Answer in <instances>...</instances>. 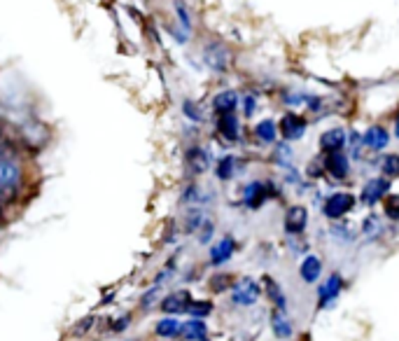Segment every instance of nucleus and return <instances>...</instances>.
I'll list each match as a JSON object with an SVG mask.
<instances>
[{
  "label": "nucleus",
  "instance_id": "nucleus-14",
  "mask_svg": "<svg viewBox=\"0 0 399 341\" xmlns=\"http://www.w3.org/2000/svg\"><path fill=\"white\" fill-rule=\"evenodd\" d=\"M390 140H392V133L388 131V126H383V124H372L365 129V133H362V143H365V148L372 152L385 150L390 145Z\"/></svg>",
  "mask_w": 399,
  "mask_h": 341
},
{
  "label": "nucleus",
  "instance_id": "nucleus-31",
  "mask_svg": "<svg viewBox=\"0 0 399 341\" xmlns=\"http://www.w3.org/2000/svg\"><path fill=\"white\" fill-rule=\"evenodd\" d=\"M304 110L308 115H320L327 110V98L325 96H318V94H308L306 96V103H304Z\"/></svg>",
  "mask_w": 399,
  "mask_h": 341
},
{
  "label": "nucleus",
  "instance_id": "nucleus-4",
  "mask_svg": "<svg viewBox=\"0 0 399 341\" xmlns=\"http://www.w3.org/2000/svg\"><path fill=\"white\" fill-rule=\"evenodd\" d=\"M308 117L297 113V110H285L278 120V131H280V138L287 140V143H297L306 136L308 131Z\"/></svg>",
  "mask_w": 399,
  "mask_h": 341
},
{
  "label": "nucleus",
  "instance_id": "nucleus-7",
  "mask_svg": "<svg viewBox=\"0 0 399 341\" xmlns=\"http://www.w3.org/2000/svg\"><path fill=\"white\" fill-rule=\"evenodd\" d=\"M308 227V208L301 204H295L285 210L283 215V229L287 236H301Z\"/></svg>",
  "mask_w": 399,
  "mask_h": 341
},
{
  "label": "nucleus",
  "instance_id": "nucleus-22",
  "mask_svg": "<svg viewBox=\"0 0 399 341\" xmlns=\"http://www.w3.org/2000/svg\"><path fill=\"white\" fill-rule=\"evenodd\" d=\"M180 334H183L187 341H205V337H208V327H205L203 318H192L180 327Z\"/></svg>",
  "mask_w": 399,
  "mask_h": 341
},
{
  "label": "nucleus",
  "instance_id": "nucleus-36",
  "mask_svg": "<svg viewBox=\"0 0 399 341\" xmlns=\"http://www.w3.org/2000/svg\"><path fill=\"white\" fill-rule=\"evenodd\" d=\"M348 148H350V157H353V160H360L365 143H362V133L355 131V129L353 131H348Z\"/></svg>",
  "mask_w": 399,
  "mask_h": 341
},
{
  "label": "nucleus",
  "instance_id": "nucleus-19",
  "mask_svg": "<svg viewBox=\"0 0 399 341\" xmlns=\"http://www.w3.org/2000/svg\"><path fill=\"white\" fill-rule=\"evenodd\" d=\"M238 170H240V162L236 155H222L215 164V175H217V180H222V182L233 180Z\"/></svg>",
  "mask_w": 399,
  "mask_h": 341
},
{
  "label": "nucleus",
  "instance_id": "nucleus-32",
  "mask_svg": "<svg viewBox=\"0 0 399 341\" xmlns=\"http://www.w3.org/2000/svg\"><path fill=\"white\" fill-rule=\"evenodd\" d=\"M231 285H233V276L231 274H215L213 278H210V290H213L215 295L231 290Z\"/></svg>",
  "mask_w": 399,
  "mask_h": 341
},
{
  "label": "nucleus",
  "instance_id": "nucleus-38",
  "mask_svg": "<svg viewBox=\"0 0 399 341\" xmlns=\"http://www.w3.org/2000/svg\"><path fill=\"white\" fill-rule=\"evenodd\" d=\"M93 322H96V318H93V316H87V318L82 320L80 325H75V330H73V332L78 334V337H84V334L93 327Z\"/></svg>",
  "mask_w": 399,
  "mask_h": 341
},
{
  "label": "nucleus",
  "instance_id": "nucleus-17",
  "mask_svg": "<svg viewBox=\"0 0 399 341\" xmlns=\"http://www.w3.org/2000/svg\"><path fill=\"white\" fill-rule=\"evenodd\" d=\"M233 252H236V241H233L231 236L220 239L217 243H213V248H210V252H208L210 264H213V267H222V264H227L229 260H231Z\"/></svg>",
  "mask_w": 399,
  "mask_h": 341
},
{
  "label": "nucleus",
  "instance_id": "nucleus-15",
  "mask_svg": "<svg viewBox=\"0 0 399 341\" xmlns=\"http://www.w3.org/2000/svg\"><path fill=\"white\" fill-rule=\"evenodd\" d=\"M341 290H343V276L341 274H332L318 290V307L320 309L332 307V304L339 299V295H341Z\"/></svg>",
  "mask_w": 399,
  "mask_h": 341
},
{
  "label": "nucleus",
  "instance_id": "nucleus-26",
  "mask_svg": "<svg viewBox=\"0 0 399 341\" xmlns=\"http://www.w3.org/2000/svg\"><path fill=\"white\" fill-rule=\"evenodd\" d=\"M183 115L190 122H194V124H201V122H205L203 108L194 101V98H185V101H183Z\"/></svg>",
  "mask_w": 399,
  "mask_h": 341
},
{
  "label": "nucleus",
  "instance_id": "nucleus-5",
  "mask_svg": "<svg viewBox=\"0 0 399 341\" xmlns=\"http://www.w3.org/2000/svg\"><path fill=\"white\" fill-rule=\"evenodd\" d=\"M215 133L220 140H225L227 145H236L243 140V122H240L238 113H225L215 115Z\"/></svg>",
  "mask_w": 399,
  "mask_h": 341
},
{
  "label": "nucleus",
  "instance_id": "nucleus-6",
  "mask_svg": "<svg viewBox=\"0 0 399 341\" xmlns=\"http://www.w3.org/2000/svg\"><path fill=\"white\" fill-rule=\"evenodd\" d=\"M357 199L350 192H332L330 197L322 201V215L327 220H341L343 215H348L355 208Z\"/></svg>",
  "mask_w": 399,
  "mask_h": 341
},
{
  "label": "nucleus",
  "instance_id": "nucleus-29",
  "mask_svg": "<svg viewBox=\"0 0 399 341\" xmlns=\"http://www.w3.org/2000/svg\"><path fill=\"white\" fill-rule=\"evenodd\" d=\"M257 105H260V96L255 91H248L240 96V113H243L245 120H252L257 113Z\"/></svg>",
  "mask_w": 399,
  "mask_h": 341
},
{
  "label": "nucleus",
  "instance_id": "nucleus-2",
  "mask_svg": "<svg viewBox=\"0 0 399 341\" xmlns=\"http://www.w3.org/2000/svg\"><path fill=\"white\" fill-rule=\"evenodd\" d=\"M23 180L19 162L12 157H0V204H8L16 197Z\"/></svg>",
  "mask_w": 399,
  "mask_h": 341
},
{
  "label": "nucleus",
  "instance_id": "nucleus-28",
  "mask_svg": "<svg viewBox=\"0 0 399 341\" xmlns=\"http://www.w3.org/2000/svg\"><path fill=\"white\" fill-rule=\"evenodd\" d=\"M306 96L308 94L306 91H299V89H285L283 91V105L287 110H295V108H301L304 103H306Z\"/></svg>",
  "mask_w": 399,
  "mask_h": 341
},
{
  "label": "nucleus",
  "instance_id": "nucleus-20",
  "mask_svg": "<svg viewBox=\"0 0 399 341\" xmlns=\"http://www.w3.org/2000/svg\"><path fill=\"white\" fill-rule=\"evenodd\" d=\"M299 276L304 283H318L322 276V262L318 255H306L299 264Z\"/></svg>",
  "mask_w": 399,
  "mask_h": 341
},
{
  "label": "nucleus",
  "instance_id": "nucleus-39",
  "mask_svg": "<svg viewBox=\"0 0 399 341\" xmlns=\"http://www.w3.org/2000/svg\"><path fill=\"white\" fill-rule=\"evenodd\" d=\"M157 292H159V290H157V287H152V290L148 292V295L143 297V307H145V309H148V307H152V302H155Z\"/></svg>",
  "mask_w": 399,
  "mask_h": 341
},
{
  "label": "nucleus",
  "instance_id": "nucleus-10",
  "mask_svg": "<svg viewBox=\"0 0 399 341\" xmlns=\"http://www.w3.org/2000/svg\"><path fill=\"white\" fill-rule=\"evenodd\" d=\"M318 148L322 155H330V152H339L348 148V129L343 126H330L318 136Z\"/></svg>",
  "mask_w": 399,
  "mask_h": 341
},
{
  "label": "nucleus",
  "instance_id": "nucleus-37",
  "mask_svg": "<svg viewBox=\"0 0 399 341\" xmlns=\"http://www.w3.org/2000/svg\"><path fill=\"white\" fill-rule=\"evenodd\" d=\"M213 234H215V225L210 220H203V225L198 227V241H201V243H208V241L213 239Z\"/></svg>",
  "mask_w": 399,
  "mask_h": 341
},
{
  "label": "nucleus",
  "instance_id": "nucleus-33",
  "mask_svg": "<svg viewBox=\"0 0 399 341\" xmlns=\"http://www.w3.org/2000/svg\"><path fill=\"white\" fill-rule=\"evenodd\" d=\"M383 215L392 222H399V194H388L383 199Z\"/></svg>",
  "mask_w": 399,
  "mask_h": 341
},
{
  "label": "nucleus",
  "instance_id": "nucleus-34",
  "mask_svg": "<svg viewBox=\"0 0 399 341\" xmlns=\"http://www.w3.org/2000/svg\"><path fill=\"white\" fill-rule=\"evenodd\" d=\"M187 314H190L192 318H205V316L213 314V302H203V299L194 302V299H192V304H190V309H187Z\"/></svg>",
  "mask_w": 399,
  "mask_h": 341
},
{
  "label": "nucleus",
  "instance_id": "nucleus-12",
  "mask_svg": "<svg viewBox=\"0 0 399 341\" xmlns=\"http://www.w3.org/2000/svg\"><path fill=\"white\" fill-rule=\"evenodd\" d=\"M185 166L192 175H203L210 168V152L203 145H190L185 150Z\"/></svg>",
  "mask_w": 399,
  "mask_h": 341
},
{
  "label": "nucleus",
  "instance_id": "nucleus-16",
  "mask_svg": "<svg viewBox=\"0 0 399 341\" xmlns=\"http://www.w3.org/2000/svg\"><path fill=\"white\" fill-rule=\"evenodd\" d=\"M252 138L262 145H275L280 138L278 122H275L273 117H264V120H260L255 126H252Z\"/></svg>",
  "mask_w": 399,
  "mask_h": 341
},
{
  "label": "nucleus",
  "instance_id": "nucleus-35",
  "mask_svg": "<svg viewBox=\"0 0 399 341\" xmlns=\"http://www.w3.org/2000/svg\"><path fill=\"white\" fill-rule=\"evenodd\" d=\"M203 213L198 208H192L190 213H187V220H185V232L187 234H194V232H198V227L203 225Z\"/></svg>",
  "mask_w": 399,
  "mask_h": 341
},
{
  "label": "nucleus",
  "instance_id": "nucleus-30",
  "mask_svg": "<svg viewBox=\"0 0 399 341\" xmlns=\"http://www.w3.org/2000/svg\"><path fill=\"white\" fill-rule=\"evenodd\" d=\"M380 232H383V225H380V217L376 213L367 215V220L362 222V234H365L367 239H376L380 236Z\"/></svg>",
  "mask_w": 399,
  "mask_h": 341
},
{
  "label": "nucleus",
  "instance_id": "nucleus-21",
  "mask_svg": "<svg viewBox=\"0 0 399 341\" xmlns=\"http://www.w3.org/2000/svg\"><path fill=\"white\" fill-rule=\"evenodd\" d=\"M264 290H266V297L271 299V304L275 309L287 311V297H285L283 287L278 285V280L271 278V276H264Z\"/></svg>",
  "mask_w": 399,
  "mask_h": 341
},
{
  "label": "nucleus",
  "instance_id": "nucleus-9",
  "mask_svg": "<svg viewBox=\"0 0 399 341\" xmlns=\"http://www.w3.org/2000/svg\"><path fill=\"white\" fill-rule=\"evenodd\" d=\"M260 295H262V287L257 285V280H252V278L233 280V285H231V302L238 304V307H252V304H257Z\"/></svg>",
  "mask_w": 399,
  "mask_h": 341
},
{
  "label": "nucleus",
  "instance_id": "nucleus-3",
  "mask_svg": "<svg viewBox=\"0 0 399 341\" xmlns=\"http://www.w3.org/2000/svg\"><path fill=\"white\" fill-rule=\"evenodd\" d=\"M280 197V190L271 180H252L243 187V206L250 210H260L269 199Z\"/></svg>",
  "mask_w": 399,
  "mask_h": 341
},
{
  "label": "nucleus",
  "instance_id": "nucleus-18",
  "mask_svg": "<svg viewBox=\"0 0 399 341\" xmlns=\"http://www.w3.org/2000/svg\"><path fill=\"white\" fill-rule=\"evenodd\" d=\"M192 304V295L187 290H178L173 295L163 297L161 299V311L163 314H171V316H178V314H185Z\"/></svg>",
  "mask_w": 399,
  "mask_h": 341
},
{
  "label": "nucleus",
  "instance_id": "nucleus-13",
  "mask_svg": "<svg viewBox=\"0 0 399 341\" xmlns=\"http://www.w3.org/2000/svg\"><path fill=\"white\" fill-rule=\"evenodd\" d=\"M240 108V94L236 89H220L217 94H213L210 98V110L215 115H225V113H236Z\"/></svg>",
  "mask_w": 399,
  "mask_h": 341
},
{
  "label": "nucleus",
  "instance_id": "nucleus-24",
  "mask_svg": "<svg viewBox=\"0 0 399 341\" xmlns=\"http://www.w3.org/2000/svg\"><path fill=\"white\" fill-rule=\"evenodd\" d=\"M271 330L278 339H290L292 337V325L287 320V314L280 309H273L271 311Z\"/></svg>",
  "mask_w": 399,
  "mask_h": 341
},
{
  "label": "nucleus",
  "instance_id": "nucleus-25",
  "mask_svg": "<svg viewBox=\"0 0 399 341\" xmlns=\"http://www.w3.org/2000/svg\"><path fill=\"white\" fill-rule=\"evenodd\" d=\"M378 168H380V175L385 178L395 180L399 178V152H388L378 160Z\"/></svg>",
  "mask_w": 399,
  "mask_h": 341
},
{
  "label": "nucleus",
  "instance_id": "nucleus-27",
  "mask_svg": "<svg viewBox=\"0 0 399 341\" xmlns=\"http://www.w3.org/2000/svg\"><path fill=\"white\" fill-rule=\"evenodd\" d=\"M180 322L175 320V318H163L157 322V337H161V339H173V337H178L180 334Z\"/></svg>",
  "mask_w": 399,
  "mask_h": 341
},
{
  "label": "nucleus",
  "instance_id": "nucleus-1",
  "mask_svg": "<svg viewBox=\"0 0 399 341\" xmlns=\"http://www.w3.org/2000/svg\"><path fill=\"white\" fill-rule=\"evenodd\" d=\"M203 66L215 75H227L233 66V52L231 47L222 40H208L201 50Z\"/></svg>",
  "mask_w": 399,
  "mask_h": 341
},
{
  "label": "nucleus",
  "instance_id": "nucleus-23",
  "mask_svg": "<svg viewBox=\"0 0 399 341\" xmlns=\"http://www.w3.org/2000/svg\"><path fill=\"white\" fill-rule=\"evenodd\" d=\"M173 12H175V23L192 35V31H194V19H192L190 5L185 0H173Z\"/></svg>",
  "mask_w": 399,
  "mask_h": 341
},
{
  "label": "nucleus",
  "instance_id": "nucleus-11",
  "mask_svg": "<svg viewBox=\"0 0 399 341\" xmlns=\"http://www.w3.org/2000/svg\"><path fill=\"white\" fill-rule=\"evenodd\" d=\"M322 164H325V173L334 180H345L350 175V155L345 150L322 155Z\"/></svg>",
  "mask_w": 399,
  "mask_h": 341
},
{
  "label": "nucleus",
  "instance_id": "nucleus-40",
  "mask_svg": "<svg viewBox=\"0 0 399 341\" xmlns=\"http://www.w3.org/2000/svg\"><path fill=\"white\" fill-rule=\"evenodd\" d=\"M392 136L399 140V108L395 110V117H392Z\"/></svg>",
  "mask_w": 399,
  "mask_h": 341
},
{
  "label": "nucleus",
  "instance_id": "nucleus-8",
  "mask_svg": "<svg viewBox=\"0 0 399 341\" xmlns=\"http://www.w3.org/2000/svg\"><path fill=\"white\" fill-rule=\"evenodd\" d=\"M390 187H392L390 178H385V175H376V178L367 180L365 185H362L360 201L365 206H376L390 194Z\"/></svg>",
  "mask_w": 399,
  "mask_h": 341
},
{
  "label": "nucleus",
  "instance_id": "nucleus-41",
  "mask_svg": "<svg viewBox=\"0 0 399 341\" xmlns=\"http://www.w3.org/2000/svg\"><path fill=\"white\" fill-rule=\"evenodd\" d=\"M128 322H131V318H128V316H122V320H119V322H115V330H117V332L124 330V327L128 325Z\"/></svg>",
  "mask_w": 399,
  "mask_h": 341
}]
</instances>
